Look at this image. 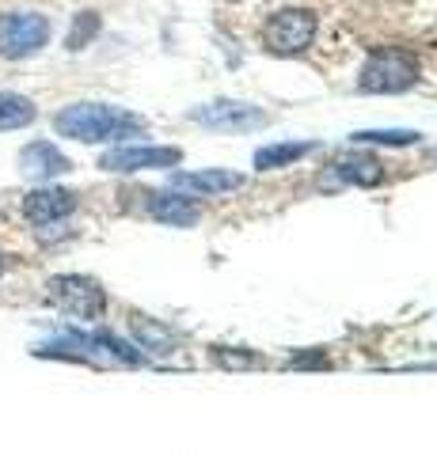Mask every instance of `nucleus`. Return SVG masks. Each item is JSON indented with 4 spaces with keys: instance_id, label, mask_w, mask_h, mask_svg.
Here are the masks:
<instances>
[{
    "instance_id": "7",
    "label": "nucleus",
    "mask_w": 437,
    "mask_h": 455,
    "mask_svg": "<svg viewBox=\"0 0 437 455\" xmlns=\"http://www.w3.org/2000/svg\"><path fill=\"white\" fill-rule=\"evenodd\" d=\"M190 122L206 125V130H232V133H247V130H263L266 125V110L251 107V103H236V99H217V103L194 107Z\"/></svg>"
},
{
    "instance_id": "5",
    "label": "nucleus",
    "mask_w": 437,
    "mask_h": 455,
    "mask_svg": "<svg viewBox=\"0 0 437 455\" xmlns=\"http://www.w3.org/2000/svg\"><path fill=\"white\" fill-rule=\"evenodd\" d=\"M50 35L53 27L38 12H8V16H0V57L23 61V57H31L46 46Z\"/></svg>"
},
{
    "instance_id": "20",
    "label": "nucleus",
    "mask_w": 437,
    "mask_h": 455,
    "mask_svg": "<svg viewBox=\"0 0 437 455\" xmlns=\"http://www.w3.org/2000/svg\"><path fill=\"white\" fill-rule=\"evenodd\" d=\"M4 269H8V254L0 251V277H4Z\"/></svg>"
},
{
    "instance_id": "13",
    "label": "nucleus",
    "mask_w": 437,
    "mask_h": 455,
    "mask_svg": "<svg viewBox=\"0 0 437 455\" xmlns=\"http://www.w3.org/2000/svg\"><path fill=\"white\" fill-rule=\"evenodd\" d=\"M38 118V107L31 103L27 95L16 92H0V133H12V130H27Z\"/></svg>"
},
{
    "instance_id": "15",
    "label": "nucleus",
    "mask_w": 437,
    "mask_h": 455,
    "mask_svg": "<svg viewBox=\"0 0 437 455\" xmlns=\"http://www.w3.org/2000/svg\"><path fill=\"white\" fill-rule=\"evenodd\" d=\"M335 179L354 182V187H376V182L384 179V167H380L373 156H350V160L335 164Z\"/></svg>"
},
{
    "instance_id": "12",
    "label": "nucleus",
    "mask_w": 437,
    "mask_h": 455,
    "mask_svg": "<svg viewBox=\"0 0 437 455\" xmlns=\"http://www.w3.org/2000/svg\"><path fill=\"white\" fill-rule=\"evenodd\" d=\"M130 331H134V341H137V349L141 353H175L179 349V334L172 331L167 323H160V319H152V315H134L130 319Z\"/></svg>"
},
{
    "instance_id": "9",
    "label": "nucleus",
    "mask_w": 437,
    "mask_h": 455,
    "mask_svg": "<svg viewBox=\"0 0 437 455\" xmlns=\"http://www.w3.org/2000/svg\"><path fill=\"white\" fill-rule=\"evenodd\" d=\"M77 194L65 190V187H46L42 182L38 190H31L23 197V217L31 224H61L65 217H73L77 212Z\"/></svg>"
},
{
    "instance_id": "14",
    "label": "nucleus",
    "mask_w": 437,
    "mask_h": 455,
    "mask_svg": "<svg viewBox=\"0 0 437 455\" xmlns=\"http://www.w3.org/2000/svg\"><path fill=\"white\" fill-rule=\"evenodd\" d=\"M312 152V145L308 140H281V145H266L255 152V167L259 171H278V167H289L304 160V156Z\"/></svg>"
},
{
    "instance_id": "2",
    "label": "nucleus",
    "mask_w": 437,
    "mask_h": 455,
    "mask_svg": "<svg viewBox=\"0 0 437 455\" xmlns=\"http://www.w3.org/2000/svg\"><path fill=\"white\" fill-rule=\"evenodd\" d=\"M46 300L61 311L69 319H80V323H95L103 319L107 311V292L95 277H84V274H58L46 281Z\"/></svg>"
},
{
    "instance_id": "21",
    "label": "nucleus",
    "mask_w": 437,
    "mask_h": 455,
    "mask_svg": "<svg viewBox=\"0 0 437 455\" xmlns=\"http://www.w3.org/2000/svg\"><path fill=\"white\" fill-rule=\"evenodd\" d=\"M433 156H437V152H433Z\"/></svg>"
},
{
    "instance_id": "3",
    "label": "nucleus",
    "mask_w": 437,
    "mask_h": 455,
    "mask_svg": "<svg viewBox=\"0 0 437 455\" xmlns=\"http://www.w3.org/2000/svg\"><path fill=\"white\" fill-rule=\"evenodd\" d=\"M316 31H320L316 12H308V8H281V12H274V16L266 20L263 42H266V50H271V53L293 57V53H301V50L312 46Z\"/></svg>"
},
{
    "instance_id": "19",
    "label": "nucleus",
    "mask_w": 437,
    "mask_h": 455,
    "mask_svg": "<svg viewBox=\"0 0 437 455\" xmlns=\"http://www.w3.org/2000/svg\"><path fill=\"white\" fill-rule=\"evenodd\" d=\"M289 364H293V368H308V364H328V357H323V349H320V353H312V357H293Z\"/></svg>"
},
{
    "instance_id": "18",
    "label": "nucleus",
    "mask_w": 437,
    "mask_h": 455,
    "mask_svg": "<svg viewBox=\"0 0 437 455\" xmlns=\"http://www.w3.org/2000/svg\"><path fill=\"white\" fill-rule=\"evenodd\" d=\"M214 357H217V364H224V368H255V364H259L255 353H244V349H224V346H217V349H214Z\"/></svg>"
},
{
    "instance_id": "1",
    "label": "nucleus",
    "mask_w": 437,
    "mask_h": 455,
    "mask_svg": "<svg viewBox=\"0 0 437 455\" xmlns=\"http://www.w3.org/2000/svg\"><path fill=\"white\" fill-rule=\"evenodd\" d=\"M53 130L80 145H118L125 137H141L149 125L141 114L110 103H69L53 114Z\"/></svg>"
},
{
    "instance_id": "10",
    "label": "nucleus",
    "mask_w": 437,
    "mask_h": 455,
    "mask_svg": "<svg viewBox=\"0 0 437 455\" xmlns=\"http://www.w3.org/2000/svg\"><path fill=\"white\" fill-rule=\"evenodd\" d=\"M244 187V175L236 171H221V167H209V171H175L172 175V190L179 194H190V197H217V194H229Z\"/></svg>"
},
{
    "instance_id": "17",
    "label": "nucleus",
    "mask_w": 437,
    "mask_h": 455,
    "mask_svg": "<svg viewBox=\"0 0 437 455\" xmlns=\"http://www.w3.org/2000/svg\"><path fill=\"white\" fill-rule=\"evenodd\" d=\"M100 35V16L95 12H80V16L73 20V27H69V35H65V50H84V46H92V38Z\"/></svg>"
},
{
    "instance_id": "16",
    "label": "nucleus",
    "mask_w": 437,
    "mask_h": 455,
    "mask_svg": "<svg viewBox=\"0 0 437 455\" xmlns=\"http://www.w3.org/2000/svg\"><path fill=\"white\" fill-rule=\"evenodd\" d=\"M415 130H361V133H350L354 145H384V148H403V145H418Z\"/></svg>"
},
{
    "instance_id": "4",
    "label": "nucleus",
    "mask_w": 437,
    "mask_h": 455,
    "mask_svg": "<svg viewBox=\"0 0 437 455\" xmlns=\"http://www.w3.org/2000/svg\"><path fill=\"white\" fill-rule=\"evenodd\" d=\"M418 80V65H415V57L411 53H403V50H380L373 53L369 61L361 65V76H358V88L361 92H407L411 84Z\"/></svg>"
},
{
    "instance_id": "8",
    "label": "nucleus",
    "mask_w": 437,
    "mask_h": 455,
    "mask_svg": "<svg viewBox=\"0 0 437 455\" xmlns=\"http://www.w3.org/2000/svg\"><path fill=\"white\" fill-rule=\"evenodd\" d=\"M73 171V160L58 148V145H50V140H31V145H23L20 152V175L23 179H31V182H50V179H61Z\"/></svg>"
},
{
    "instance_id": "11",
    "label": "nucleus",
    "mask_w": 437,
    "mask_h": 455,
    "mask_svg": "<svg viewBox=\"0 0 437 455\" xmlns=\"http://www.w3.org/2000/svg\"><path fill=\"white\" fill-rule=\"evenodd\" d=\"M149 212H152V220H160V224H172V228H190V224H198V217H202V205L194 202L190 194L164 190V194H149Z\"/></svg>"
},
{
    "instance_id": "6",
    "label": "nucleus",
    "mask_w": 437,
    "mask_h": 455,
    "mask_svg": "<svg viewBox=\"0 0 437 455\" xmlns=\"http://www.w3.org/2000/svg\"><path fill=\"white\" fill-rule=\"evenodd\" d=\"M182 164V152L179 148H160V145H122V148H110L100 156V167L103 171H115V175H134V171H167V167H179Z\"/></svg>"
}]
</instances>
